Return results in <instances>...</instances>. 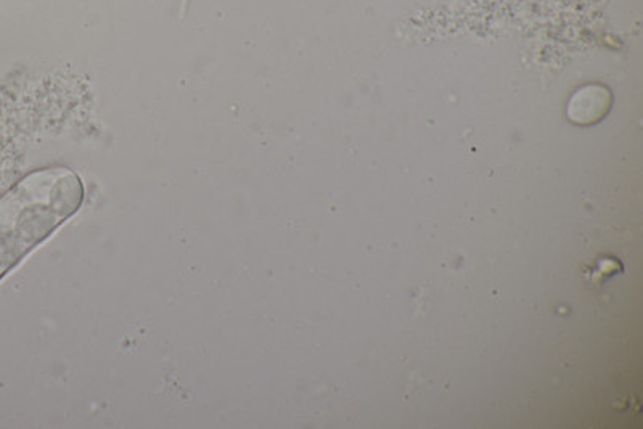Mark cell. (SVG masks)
<instances>
[{
  "mask_svg": "<svg viewBox=\"0 0 643 429\" xmlns=\"http://www.w3.org/2000/svg\"><path fill=\"white\" fill-rule=\"evenodd\" d=\"M608 107H610V92L605 87H582L571 99L568 116L574 123H594L607 113Z\"/></svg>",
  "mask_w": 643,
  "mask_h": 429,
  "instance_id": "7a4b0ae2",
  "label": "cell"
},
{
  "mask_svg": "<svg viewBox=\"0 0 643 429\" xmlns=\"http://www.w3.org/2000/svg\"><path fill=\"white\" fill-rule=\"evenodd\" d=\"M81 201V180L63 168L36 172L0 201V275L57 229Z\"/></svg>",
  "mask_w": 643,
  "mask_h": 429,
  "instance_id": "6da1fadb",
  "label": "cell"
}]
</instances>
